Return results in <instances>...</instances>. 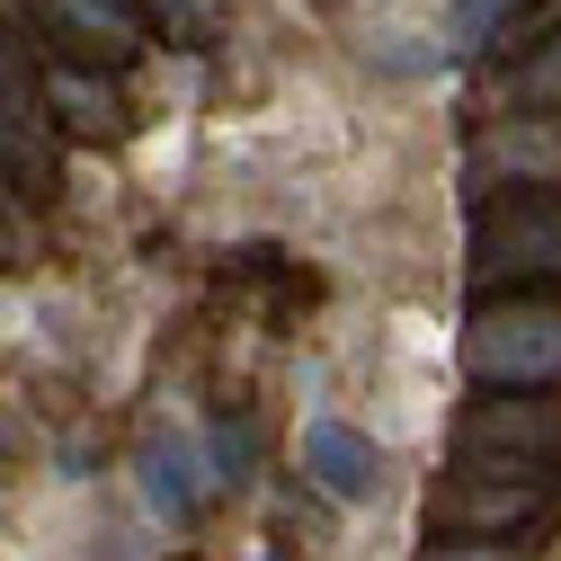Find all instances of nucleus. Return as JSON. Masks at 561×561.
I'll return each mask as SVG.
<instances>
[{"label": "nucleus", "mask_w": 561, "mask_h": 561, "mask_svg": "<svg viewBox=\"0 0 561 561\" xmlns=\"http://www.w3.org/2000/svg\"><path fill=\"white\" fill-rule=\"evenodd\" d=\"M552 276H561V196H543V187L490 196L481 224H472V295L508 304V286L535 295V286H552Z\"/></svg>", "instance_id": "obj_1"}, {"label": "nucleus", "mask_w": 561, "mask_h": 561, "mask_svg": "<svg viewBox=\"0 0 561 561\" xmlns=\"http://www.w3.org/2000/svg\"><path fill=\"white\" fill-rule=\"evenodd\" d=\"M463 366L481 383H508V392L561 383V304H543V295L481 304L472 312V339H463Z\"/></svg>", "instance_id": "obj_2"}, {"label": "nucleus", "mask_w": 561, "mask_h": 561, "mask_svg": "<svg viewBox=\"0 0 561 561\" xmlns=\"http://www.w3.org/2000/svg\"><path fill=\"white\" fill-rule=\"evenodd\" d=\"M463 472L472 481L446 490V517L463 535H517V526H535L552 508V490H561L552 463H463Z\"/></svg>", "instance_id": "obj_3"}, {"label": "nucleus", "mask_w": 561, "mask_h": 561, "mask_svg": "<svg viewBox=\"0 0 561 561\" xmlns=\"http://www.w3.org/2000/svg\"><path fill=\"white\" fill-rule=\"evenodd\" d=\"M463 463H561V410L552 401H481L455 428Z\"/></svg>", "instance_id": "obj_4"}, {"label": "nucleus", "mask_w": 561, "mask_h": 561, "mask_svg": "<svg viewBox=\"0 0 561 561\" xmlns=\"http://www.w3.org/2000/svg\"><path fill=\"white\" fill-rule=\"evenodd\" d=\"M561 179V125L552 116H500V125H490L481 134V152H472V187H552Z\"/></svg>", "instance_id": "obj_5"}, {"label": "nucleus", "mask_w": 561, "mask_h": 561, "mask_svg": "<svg viewBox=\"0 0 561 561\" xmlns=\"http://www.w3.org/2000/svg\"><path fill=\"white\" fill-rule=\"evenodd\" d=\"M45 27L72 45V54H99V62H134L144 54V19L125 10V0H36Z\"/></svg>", "instance_id": "obj_6"}, {"label": "nucleus", "mask_w": 561, "mask_h": 561, "mask_svg": "<svg viewBox=\"0 0 561 561\" xmlns=\"http://www.w3.org/2000/svg\"><path fill=\"white\" fill-rule=\"evenodd\" d=\"M304 463H312V481L330 490V500H366V490L383 481V455H375L357 428H339V419H312V437H304Z\"/></svg>", "instance_id": "obj_7"}, {"label": "nucleus", "mask_w": 561, "mask_h": 561, "mask_svg": "<svg viewBox=\"0 0 561 561\" xmlns=\"http://www.w3.org/2000/svg\"><path fill=\"white\" fill-rule=\"evenodd\" d=\"M0 161H19L27 179H45V116H36V99H27L10 54H0Z\"/></svg>", "instance_id": "obj_8"}, {"label": "nucleus", "mask_w": 561, "mask_h": 561, "mask_svg": "<svg viewBox=\"0 0 561 561\" xmlns=\"http://www.w3.org/2000/svg\"><path fill=\"white\" fill-rule=\"evenodd\" d=\"M45 107L62 116V125H116V81L107 72H90V62H54L45 72Z\"/></svg>", "instance_id": "obj_9"}, {"label": "nucleus", "mask_w": 561, "mask_h": 561, "mask_svg": "<svg viewBox=\"0 0 561 561\" xmlns=\"http://www.w3.org/2000/svg\"><path fill=\"white\" fill-rule=\"evenodd\" d=\"M517 99H526V107H552V99H561V36L526 54V72H517Z\"/></svg>", "instance_id": "obj_10"}, {"label": "nucleus", "mask_w": 561, "mask_h": 561, "mask_svg": "<svg viewBox=\"0 0 561 561\" xmlns=\"http://www.w3.org/2000/svg\"><path fill=\"white\" fill-rule=\"evenodd\" d=\"M508 19H517L508 0H455V36H463V45H490Z\"/></svg>", "instance_id": "obj_11"}, {"label": "nucleus", "mask_w": 561, "mask_h": 561, "mask_svg": "<svg viewBox=\"0 0 561 561\" xmlns=\"http://www.w3.org/2000/svg\"><path fill=\"white\" fill-rule=\"evenodd\" d=\"M428 561H508V552H500V543H437Z\"/></svg>", "instance_id": "obj_12"}, {"label": "nucleus", "mask_w": 561, "mask_h": 561, "mask_svg": "<svg viewBox=\"0 0 561 561\" xmlns=\"http://www.w3.org/2000/svg\"><path fill=\"white\" fill-rule=\"evenodd\" d=\"M0 196H10V170H0Z\"/></svg>", "instance_id": "obj_13"}]
</instances>
